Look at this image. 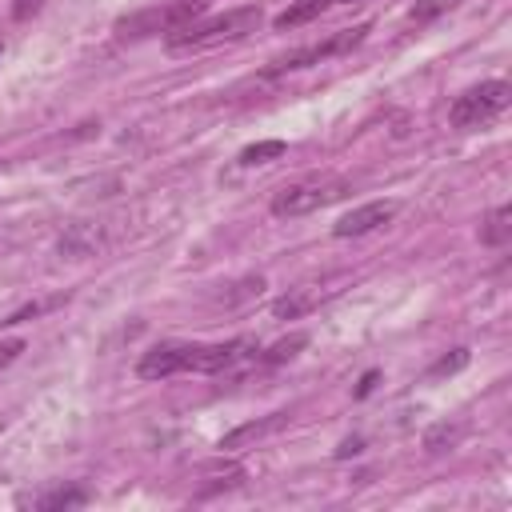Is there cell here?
Returning <instances> with one entry per match:
<instances>
[{"mask_svg": "<svg viewBox=\"0 0 512 512\" xmlns=\"http://www.w3.org/2000/svg\"><path fill=\"white\" fill-rule=\"evenodd\" d=\"M260 360L256 340L236 336V340H220V344H192V340H164L152 344L140 360H136V376L140 380H168L180 372H200V376H220L232 372L240 364Z\"/></svg>", "mask_w": 512, "mask_h": 512, "instance_id": "1", "label": "cell"}, {"mask_svg": "<svg viewBox=\"0 0 512 512\" xmlns=\"http://www.w3.org/2000/svg\"><path fill=\"white\" fill-rule=\"evenodd\" d=\"M260 24H264V12L256 4H244V8H228L224 16H212V20H200V24L192 20L188 28L168 32L164 36V48L168 52H204V48H216V44L244 40Z\"/></svg>", "mask_w": 512, "mask_h": 512, "instance_id": "2", "label": "cell"}, {"mask_svg": "<svg viewBox=\"0 0 512 512\" xmlns=\"http://www.w3.org/2000/svg\"><path fill=\"white\" fill-rule=\"evenodd\" d=\"M348 192V180L344 176H332V172H320V176H304V180H292L284 184L276 196H272V216H308L316 208H328L332 200H340Z\"/></svg>", "mask_w": 512, "mask_h": 512, "instance_id": "3", "label": "cell"}, {"mask_svg": "<svg viewBox=\"0 0 512 512\" xmlns=\"http://www.w3.org/2000/svg\"><path fill=\"white\" fill-rule=\"evenodd\" d=\"M508 100H512V88L504 80H480L452 100L448 120H452V128H484L508 108Z\"/></svg>", "mask_w": 512, "mask_h": 512, "instance_id": "4", "label": "cell"}, {"mask_svg": "<svg viewBox=\"0 0 512 512\" xmlns=\"http://www.w3.org/2000/svg\"><path fill=\"white\" fill-rule=\"evenodd\" d=\"M208 12V0H168V4H160V8H144V12H136V16H124L116 28L124 32V36H152V32H180V28H188L192 20H200Z\"/></svg>", "mask_w": 512, "mask_h": 512, "instance_id": "5", "label": "cell"}, {"mask_svg": "<svg viewBox=\"0 0 512 512\" xmlns=\"http://www.w3.org/2000/svg\"><path fill=\"white\" fill-rule=\"evenodd\" d=\"M372 28L368 24H356V28H340V32H332V36H324V40H316V44H304V48H292V52H284V56H276L268 68H264V76H280V72H296V68H312V64H320V60H328V56H340V52H352L356 44H364V36H368Z\"/></svg>", "mask_w": 512, "mask_h": 512, "instance_id": "6", "label": "cell"}, {"mask_svg": "<svg viewBox=\"0 0 512 512\" xmlns=\"http://www.w3.org/2000/svg\"><path fill=\"white\" fill-rule=\"evenodd\" d=\"M396 200H368V204H360V208H352V212H344L336 224H332V236H368V232H376L380 224H388L392 216H396Z\"/></svg>", "mask_w": 512, "mask_h": 512, "instance_id": "7", "label": "cell"}, {"mask_svg": "<svg viewBox=\"0 0 512 512\" xmlns=\"http://www.w3.org/2000/svg\"><path fill=\"white\" fill-rule=\"evenodd\" d=\"M508 240H512V208H508V204H496V208L484 216V224H480V244L504 248Z\"/></svg>", "mask_w": 512, "mask_h": 512, "instance_id": "8", "label": "cell"}, {"mask_svg": "<svg viewBox=\"0 0 512 512\" xmlns=\"http://www.w3.org/2000/svg\"><path fill=\"white\" fill-rule=\"evenodd\" d=\"M288 416L284 412H272L268 420H252V424H240V428H232L224 440H220V448H244V444H252V440H260V436H268V432H276L280 424H284Z\"/></svg>", "mask_w": 512, "mask_h": 512, "instance_id": "9", "label": "cell"}, {"mask_svg": "<svg viewBox=\"0 0 512 512\" xmlns=\"http://www.w3.org/2000/svg\"><path fill=\"white\" fill-rule=\"evenodd\" d=\"M332 4H348V0H296V4H292V8H284L272 24H276V28H296V24H308L312 16L328 12Z\"/></svg>", "mask_w": 512, "mask_h": 512, "instance_id": "10", "label": "cell"}, {"mask_svg": "<svg viewBox=\"0 0 512 512\" xmlns=\"http://www.w3.org/2000/svg\"><path fill=\"white\" fill-rule=\"evenodd\" d=\"M460 436H464V424H448V420H440V424H432V428L424 432V452H428V456L448 452V448L460 444Z\"/></svg>", "mask_w": 512, "mask_h": 512, "instance_id": "11", "label": "cell"}, {"mask_svg": "<svg viewBox=\"0 0 512 512\" xmlns=\"http://www.w3.org/2000/svg\"><path fill=\"white\" fill-rule=\"evenodd\" d=\"M96 248H100V236L84 224H76L68 236H60V252H68V256H92Z\"/></svg>", "mask_w": 512, "mask_h": 512, "instance_id": "12", "label": "cell"}, {"mask_svg": "<svg viewBox=\"0 0 512 512\" xmlns=\"http://www.w3.org/2000/svg\"><path fill=\"white\" fill-rule=\"evenodd\" d=\"M84 500H88L84 488H52V492L32 496V508H76V504H84Z\"/></svg>", "mask_w": 512, "mask_h": 512, "instance_id": "13", "label": "cell"}, {"mask_svg": "<svg viewBox=\"0 0 512 512\" xmlns=\"http://www.w3.org/2000/svg\"><path fill=\"white\" fill-rule=\"evenodd\" d=\"M288 152V144L284 140H260V144H248L244 152H240V164H264V160H276V156H284Z\"/></svg>", "mask_w": 512, "mask_h": 512, "instance_id": "14", "label": "cell"}, {"mask_svg": "<svg viewBox=\"0 0 512 512\" xmlns=\"http://www.w3.org/2000/svg\"><path fill=\"white\" fill-rule=\"evenodd\" d=\"M460 0H416L412 8H408V24H428V20H436V16H444L448 8H456Z\"/></svg>", "mask_w": 512, "mask_h": 512, "instance_id": "15", "label": "cell"}, {"mask_svg": "<svg viewBox=\"0 0 512 512\" xmlns=\"http://www.w3.org/2000/svg\"><path fill=\"white\" fill-rule=\"evenodd\" d=\"M304 308H312V296H308V292H296V296H280V300L272 304V312H276L280 320H284V316L292 320V316H300Z\"/></svg>", "mask_w": 512, "mask_h": 512, "instance_id": "16", "label": "cell"}, {"mask_svg": "<svg viewBox=\"0 0 512 512\" xmlns=\"http://www.w3.org/2000/svg\"><path fill=\"white\" fill-rule=\"evenodd\" d=\"M468 364V348H452V356H440L432 368H428V376H452V372H460Z\"/></svg>", "mask_w": 512, "mask_h": 512, "instance_id": "17", "label": "cell"}, {"mask_svg": "<svg viewBox=\"0 0 512 512\" xmlns=\"http://www.w3.org/2000/svg\"><path fill=\"white\" fill-rule=\"evenodd\" d=\"M20 352H24V340H4V344H0V368H8Z\"/></svg>", "mask_w": 512, "mask_h": 512, "instance_id": "18", "label": "cell"}]
</instances>
